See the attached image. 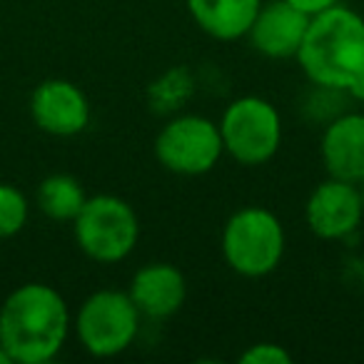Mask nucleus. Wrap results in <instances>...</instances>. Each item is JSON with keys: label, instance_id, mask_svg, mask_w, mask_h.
<instances>
[{"label": "nucleus", "instance_id": "1", "mask_svg": "<svg viewBox=\"0 0 364 364\" xmlns=\"http://www.w3.org/2000/svg\"><path fill=\"white\" fill-rule=\"evenodd\" d=\"M70 327L68 302L50 284H21L0 307V347L11 362H50L63 349Z\"/></svg>", "mask_w": 364, "mask_h": 364}, {"label": "nucleus", "instance_id": "2", "mask_svg": "<svg viewBox=\"0 0 364 364\" xmlns=\"http://www.w3.org/2000/svg\"><path fill=\"white\" fill-rule=\"evenodd\" d=\"M297 60L312 82L364 100V18L342 6L312 16Z\"/></svg>", "mask_w": 364, "mask_h": 364}, {"label": "nucleus", "instance_id": "3", "mask_svg": "<svg viewBox=\"0 0 364 364\" xmlns=\"http://www.w3.org/2000/svg\"><path fill=\"white\" fill-rule=\"evenodd\" d=\"M75 242L90 259L112 264L125 259L140 237L137 215L125 200L115 195L87 198L77 218L73 220Z\"/></svg>", "mask_w": 364, "mask_h": 364}, {"label": "nucleus", "instance_id": "4", "mask_svg": "<svg viewBox=\"0 0 364 364\" xmlns=\"http://www.w3.org/2000/svg\"><path fill=\"white\" fill-rule=\"evenodd\" d=\"M223 255L242 277H264L274 272L284 255V230L269 210L245 208L228 220L223 232Z\"/></svg>", "mask_w": 364, "mask_h": 364}, {"label": "nucleus", "instance_id": "5", "mask_svg": "<svg viewBox=\"0 0 364 364\" xmlns=\"http://www.w3.org/2000/svg\"><path fill=\"white\" fill-rule=\"evenodd\" d=\"M140 317V309L127 292L100 289L82 302L73 324L77 339L92 357H115L135 342Z\"/></svg>", "mask_w": 364, "mask_h": 364}, {"label": "nucleus", "instance_id": "6", "mask_svg": "<svg viewBox=\"0 0 364 364\" xmlns=\"http://www.w3.org/2000/svg\"><path fill=\"white\" fill-rule=\"evenodd\" d=\"M223 145L242 165H264L282 142V120L272 102L262 97H240L230 102L220 122Z\"/></svg>", "mask_w": 364, "mask_h": 364}, {"label": "nucleus", "instance_id": "7", "mask_svg": "<svg viewBox=\"0 0 364 364\" xmlns=\"http://www.w3.org/2000/svg\"><path fill=\"white\" fill-rule=\"evenodd\" d=\"M220 125L200 115H180L160 130L155 155L162 167L177 175H205L223 157Z\"/></svg>", "mask_w": 364, "mask_h": 364}, {"label": "nucleus", "instance_id": "8", "mask_svg": "<svg viewBox=\"0 0 364 364\" xmlns=\"http://www.w3.org/2000/svg\"><path fill=\"white\" fill-rule=\"evenodd\" d=\"M304 215L309 230L322 240H342L357 232L364 218L359 185L329 177L312 190Z\"/></svg>", "mask_w": 364, "mask_h": 364}, {"label": "nucleus", "instance_id": "9", "mask_svg": "<svg viewBox=\"0 0 364 364\" xmlns=\"http://www.w3.org/2000/svg\"><path fill=\"white\" fill-rule=\"evenodd\" d=\"M31 115L36 125L48 135H77L90 122V105L85 92L70 80H46L33 90Z\"/></svg>", "mask_w": 364, "mask_h": 364}, {"label": "nucleus", "instance_id": "10", "mask_svg": "<svg viewBox=\"0 0 364 364\" xmlns=\"http://www.w3.org/2000/svg\"><path fill=\"white\" fill-rule=\"evenodd\" d=\"M307 13L294 8L287 0H272L259 6L247 36L257 53L267 58H297L309 26Z\"/></svg>", "mask_w": 364, "mask_h": 364}, {"label": "nucleus", "instance_id": "11", "mask_svg": "<svg viewBox=\"0 0 364 364\" xmlns=\"http://www.w3.org/2000/svg\"><path fill=\"white\" fill-rule=\"evenodd\" d=\"M127 294L135 302V307L140 309V314L152 319H165L172 317L185 304L188 282L175 264L152 262L147 267L137 269Z\"/></svg>", "mask_w": 364, "mask_h": 364}, {"label": "nucleus", "instance_id": "12", "mask_svg": "<svg viewBox=\"0 0 364 364\" xmlns=\"http://www.w3.org/2000/svg\"><path fill=\"white\" fill-rule=\"evenodd\" d=\"M319 152L329 177L359 185L364 180V115L349 112L329 122Z\"/></svg>", "mask_w": 364, "mask_h": 364}, {"label": "nucleus", "instance_id": "13", "mask_svg": "<svg viewBox=\"0 0 364 364\" xmlns=\"http://www.w3.org/2000/svg\"><path fill=\"white\" fill-rule=\"evenodd\" d=\"M262 0H188L190 16L208 36L237 41L247 36Z\"/></svg>", "mask_w": 364, "mask_h": 364}, {"label": "nucleus", "instance_id": "14", "mask_svg": "<svg viewBox=\"0 0 364 364\" xmlns=\"http://www.w3.org/2000/svg\"><path fill=\"white\" fill-rule=\"evenodd\" d=\"M85 200V190L73 175H50L38 188V208L58 223H73Z\"/></svg>", "mask_w": 364, "mask_h": 364}, {"label": "nucleus", "instance_id": "15", "mask_svg": "<svg viewBox=\"0 0 364 364\" xmlns=\"http://www.w3.org/2000/svg\"><path fill=\"white\" fill-rule=\"evenodd\" d=\"M28 223V200L18 188L0 182V240L18 235Z\"/></svg>", "mask_w": 364, "mask_h": 364}, {"label": "nucleus", "instance_id": "16", "mask_svg": "<svg viewBox=\"0 0 364 364\" xmlns=\"http://www.w3.org/2000/svg\"><path fill=\"white\" fill-rule=\"evenodd\" d=\"M240 362L245 364H292V354L274 342L252 344L247 352L240 354Z\"/></svg>", "mask_w": 364, "mask_h": 364}, {"label": "nucleus", "instance_id": "17", "mask_svg": "<svg viewBox=\"0 0 364 364\" xmlns=\"http://www.w3.org/2000/svg\"><path fill=\"white\" fill-rule=\"evenodd\" d=\"M287 3H292L294 8H299L307 16H317V13L327 11V8L339 6V0H287Z\"/></svg>", "mask_w": 364, "mask_h": 364}, {"label": "nucleus", "instance_id": "18", "mask_svg": "<svg viewBox=\"0 0 364 364\" xmlns=\"http://www.w3.org/2000/svg\"><path fill=\"white\" fill-rule=\"evenodd\" d=\"M0 364H11V357H8L3 347H0Z\"/></svg>", "mask_w": 364, "mask_h": 364}, {"label": "nucleus", "instance_id": "19", "mask_svg": "<svg viewBox=\"0 0 364 364\" xmlns=\"http://www.w3.org/2000/svg\"><path fill=\"white\" fill-rule=\"evenodd\" d=\"M359 195H362V208H364V180L359 182Z\"/></svg>", "mask_w": 364, "mask_h": 364}]
</instances>
